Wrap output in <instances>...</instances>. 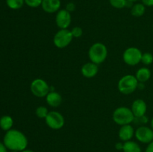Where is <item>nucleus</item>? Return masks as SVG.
<instances>
[{"mask_svg":"<svg viewBox=\"0 0 153 152\" xmlns=\"http://www.w3.org/2000/svg\"><path fill=\"white\" fill-rule=\"evenodd\" d=\"M3 143L7 149L16 151H22L28 146V139L25 134L16 129L6 131L3 138Z\"/></svg>","mask_w":153,"mask_h":152,"instance_id":"f257e3e1","label":"nucleus"},{"mask_svg":"<svg viewBox=\"0 0 153 152\" xmlns=\"http://www.w3.org/2000/svg\"><path fill=\"white\" fill-rule=\"evenodd\" d=\"M88 56L91 62L100 64L104 62L108 56V49L105 45L102 43H96L91 46L88 51Z\"/></svg>","mask_w":153,"mask_h":152,"instance_id":"f03ea898","label":"nucleus"},{"mask_svg":"<svg viewBox=\"0 0 153 152\" xmlns=\"http://www.w3.org/2000/svg\"><path fill=\"white\" fill-rule=\"evenodd\" d=\"M134 116L130 108L126 107H120L117 108L113 113V120L117 125H129L134 122Z\"/></svg>","mask_w":153,"mask_h":152,"instance_id":"7ed1b4c3","label":"nucleus"},{"mask_svg":"<svg viewBox=\"0 0 153 152\" xmlns=\"http://www.w3.org/2000/svg\"><path fill=\"white\" fill-rule=\"evenodd\" d=\"M138 80L135 75H126L120 79L117 87L120 92L124 95H129L134 92L137 89Z\"/></svg>","mask_w":153,"mask_h":152,"instance_id":"20e7f679","label":"nucleus"},{"mask_svg":"<svg viewBox=\"0 0 153 152\" xmlns=\"http://www.w3.org/2000/svg\"><path fill=\"white\" fill-rule=\"evenodd\" d=\"M73 38L71 31L68 29H60L54 36L53 43L58 49H64L71 43Z\"/></svg>","mask_w":153,"mask_h":152,"instance_id":"39448f33","label":"nucleus"},{"mask_svg":"<svg viewBox=\"0 0 153 152\" xmlns=\"http://www.w3.org/2000/svg\"><path fill=\"white\" fill-rule=\"evenodd\" d=\"M31 92L34 95L38 98H43L50 92V86L46 81L40 78L34 79L30 85Z\"/></svg>","mask_w":153,"mask_h":152,"instance_id":"423d86ee","label":"nucleus"},{"mask_svg":"<svg viewBox=\"0 0 153 152\" xmlns=\"http://www.w3.org/2000/svg\"><path fill=\"white\" fill-rule=\"evenodd\" d=\"M142 52L136 47L128 48L123 54V61L128 66H136L141 62Z\"/></svg>","mask_w":153,"mask_h":152,"instance_id":"0eeeda50","label":"nucleus"},{"mask_svg":"<svg viewBox=\"0 0 153 152\" xmlns=\"http://www.w3.org/2000/svg\"><path fill=\"white\" fill-rule=\"evenodd\" d=\"M46 123L51 129L59 130L64 127L65 120L61 113L57 111H50L45 119Z\"/></svg>","mask_w":153,"mask_h":152,"instance_id":"6e6552de","label":"nucleus"},{"mask_svg":"<svg viewBox=\"0 0 153 152\" xmlns=\"http://www.w3.org/2000/svg\"><path fill=\"white\" fill-rule=\"evenodd\" d=\"M134 136L139 142L149 144L153 141V130L146 126H140L134 132Z\"/></svg>","mask_w":153,"mask_h":152,"instance_id":"1a4fd4ad","label":"nucleus"},{"mask_svg":"<svg viewBox=\"0 0 153 152\" xmlns=\"http://www.w3.org/2000/svg\"><path fill=\"white\" fill-rule=\"evenodd\" d=\"M71 14L66 9H61L57 12L55 22L57 26L61 29H67L71 24Z\"/></svg>","mask_w":153,"mask_h":152,"instance_id":"9d476101","label":"nucleus"},{"mask_svg":"<svg viewBox=\"0 0 153 152\" xmlns=\"http://www.w3.org/2000/svg\"><path fill=\"white\" fill-rule=\"evenodd\" d=\"M133 114L135 118H140L145 116L147 110V106L143 99H136L133 101L131 108Z\"/></svg>","mask_w":153,"mask_h":152,"instance_id":"9b49d317","label":"nucleus"},{"mask_svg":"<svg viewBox=\"0 0 153 152\" xmlns=\"http://www.w3.org/2000/svg\"><path fill=\"white\" fill-rule=\"evenodd\" d=\"M61 0H43L41 7L46 13H53L58 12L61 7Z\"/></svg>","mask_w":153,"mask_h":152,"instance_id":"f8f14e48","label":"nucleus"},{"mask_svg":"<svg viewBox=\"0 0 153 152\" xmlns=\"http://www.w3.org/2000/svg\"><path fill=\"white\" fill-rule=\"evenodd\" d=\"M98 65L93 62L86 63L82 66V69H81L82 75L87 78H92V77H95L98 73Z\"/></svg>","mask_w":153,"mask_h":152,"instance_id":"ddd939ff","label":"nucleus"},{"mask_svg":"<svg viewBox=\"0 0 153 152\" xmlns=\"http://www.w3.org/2000/svg\"><path fill=\"white\" fill-rule=\"evenodd\" d=\"M119 138L121 141H123L124 142L127 141H129L132 139L134 135V130L131 125H126L121 126L120 129L119 130Z\"/></svg>","mask_w":153,"mask_h":152,"instance_id":"4468645a","label":"nucleus"},{"mask_svg":"<svg viewBox=\"0 0 153 152\" xmlns=\"http://www.w3.org/2000/svg\"><path fill=\"white\" fill-rule=\"evenodd\" d=\"M46 103L52 107H57L61 105L62 102V97L61 94L55 91H51L46 96Z\"/></svg>","mask_w":153,"mask_h":152,"instance_id":"2eb2a0df","label":"nucleus"},{"mask_svg":"<svg viewBox=\"0 0 153 152\" xmlns=\"http://www.w3.org/2000/svg\"><path fill=\"white\" fill-rule=\"evenodd\" d=\"M136 78L137 79L138 82L140 83H145L149 80L151 77V72L146 67H141L137 71L135 75Z\"/></svg>","mask_w":153,"mask_h":152,"instance_id":"dca6fc26","label":"nucleus"},{"mask_svg":"<svg viewBox=\"0 0 153 152\" xmlns=\"http://www.w3.org/2000/svg\"><path fill=\"white\" fill-rule=\"evenodd\" d=\"M123 152H141V148L137 142L129 140L123 143Z\"/></svg>","mask_w":153,"mask_h":152,"instance_id":"f3484780","label":"nucleus"},{"mask_svg":"<svg viewBox=\"0 0 153 152\" xmlns=\"http://www.w3.org/2000/svg\"><path fill=\"white\" fill-rule=\"evenodd\" d=\"M146 11V6L143 3H137L131 7V14L134 17H140Z\"/></svg>","mask_w":153,"mask_h":152,"instance_id":"a211bd4d","label":"nucleus"},{"mask_svg":"<svg viewBox=\"0 0 153 152\" xmlns=\"http://www.w3.org/2000/svg\"><path fill=\"white\" fill-rule=\"evenodd\" d=\"M13 120L11 116H3L0 118V128L4 131H7L11 129L13 126Z\"/></svg>","mask_w":153,"mask_h":152,"instance_id":"6ab92c4d","label":"nucleus"},{"mask_svg":"<svg viewBox=\"0 0 153 152\" xmlns=\"http://www.w3.org/2000/svg\"><path fill=\"white\" fill-rule=\"evenodd\" d=\"M6 4L10 9L18 10L25 4V0H6Z\"/></svg>","mask_w":153,"mask_h":152,"instance_id":"aec40b11","label":"nucleus"},{"mask_svg":"<svg viewBox=\"0 0 153 152\" xmlns=\"http://www.w3.org/2000/svg\"><path fill=\"white\" fill-rule=\"evenodd\" d=\"M109 2H110L111 5L114 8L122 9L126 7L129 1H128L127 0H109Z\"/></svg>","mask_w":153,"mask_h":152,"instance_id":"412c9836","label":"nucleus"},{"mask_svg":"<svg viewBox=\"0 0 153 152\" xmlns=\"http://www.w3.org/2000/svg\"><path fill=\"white\" fill-rule=\"evenodd\" d=\"M35 113L36 116L40 119H46L49 113V110H48L47 107H44V106H40L36 109Z\"/></svg>","mask_w":153,"mask_h":152,"instance_id":"4be33fe9","label":"nucleus"},{"mask_svg":"<svg viewBox=\"0 0 153 152\" xmlns=\"http://www.w3.org/2000/svg\"><path fill=\"white\" fill-rule=\"evenodd\" d=\"M141 63L145 66H149L153 63V55L149 52H145L142 55Z\"/></svg>","mask_w":153,"mask_h":152,"instance_id":"5701e85b","label":"nucleus"},{"mask_svg":"<svg viewBox=\"0 0 153 152\" xmlns=\"http://www.w3.org/2000/svg\"><path fill=\"white\" fill-rule=\"evenodd\" d=\"M43 0H25V4L30 7H38L41 5Z\"/></svg>","mask_w":153,"mask_h":152,"instance_id":"b1692460","label":"nucleus"},{"mask_svg":"<svg viewBox=\"0 0 153 152\" xmlns=\"http://www.w3.org/2000/svg\"><path fill=\"white\" fill-rule=\"evenodd\" d=\"M71 33L73 34V37L75 38H79V37H82V34H83V30L81 27L76 26L73 28V29L71 30Z\"/></svg>","mask_w":153,"mask_h":152,"instance_id":"393cba45","label":"nucleus"},{"mask_svg":"<svg viewBox=\"0 0 153 152\" xmlns=\"http://www.w3.org/2000/svg\"><path fill=\"white\" fill-rule=\"evenodd\" d=\"M66 10L70 12V13L76 10V4H75V3L72 2V1L67 3V5H66Z\"/></svg>","mask_w":153,"mask_h":152,"instance_id":"a878e982","label":"nucleus"},{"mask_svg":"<svg viewBox=\"0 0 153 152\" xmlns=\"http://www.w3.org/2000/svg\"><path fill=\"white\" fill-rule=\"evenodd\" d=\"M142 3L146 7H152L153 0H141Z\"/></svg>","mask_w":153,"mask_h":152,"instance_id":"bb28decb","label":"nucleus"},{"mask_svg":"<svg viewBox=\"0 0 153 152\" xmlns=\"http://www.w3.org/2000/svg\"><path fill=\"white\" fill-rule=\"evenodd\" d=\"M145 152H153V141H152L150 143L148 144Z\"/></svg>","mask_w":153,"mask_h":152,"instance_id":"cd10ccee","label":"nucleus"},{"mask_svg":"<svg viewBox=\"0 0 153 152\" xmlns=\"http://www.w3.org/2000/svg\"><path fill=\"white\" fill-rule=\"evenodd\" d=\"M115 148H116L117 150L118 151H123V143L122 142H117L115 145Z\"/></svg>","mask_w":153,"mask_h":152,"instance_id":"c85d7f7f","label":"nucleus"},{"mask_svg":"<svg viewBox=\"0 0 153 152\" xmlns=\"http://www.w3.org/2000/svg\"><path fill=\"white\" fill-rule=\"evenodd\" d=\"M7 148L5 147L4 143L0 142V152H7Z\"/></svg>","mask_w":153,"mask_h":152,"instance_id":"c756f323","label":"nucleus"},{"mask_svg":"<svg viewBox=\"0 0 153 152\" xmlns=\"http://www.w3.org/2000/svg\"><path fill=\"white\" fill-rule=\"evenodd\" d=\"M20 152H34V151L32 150H30V149H25V150L22 151Z\"/></svg>","mask_w":153,"mask_h":152,"instance_id":"7c9ffc66","label":"nucleus"},{"mask_svg":"<svg viewBox=\"0 0 153 152\" xmlns=\"http://www.w3.org/2000/svg\"><path fill=\"white\" fill-rule=\"evenodd\" d=\"M150 125H151V128H152V129L153 130V118L152 119V120H151Z\"/></svg>","mask_w":153,"mask_h":152,"instance_id":"2f4dec72","label":"nucleus"},{"mask_svg":"<svg viewBox=\"0 0 153 152\" xmlns=\"http://www.w3.org/2000/svg\"><path fill=\"white\" fill-rule=\"evenodd\" d=\"M127 1H129V2H134V1H137L138 0H127Z\"/></svg>","mask_w":153,"mask_h":152,"instance_id":"473e14b6","label":"nucleus"},{"mask_svg":"<svg viewBox=\"0 0 153 152\" xmlns=\"http://www.w3.org/2000/svg\"><path fill=\"white\" fill-rule=\"evenodd\" d=\"M10 152H19V151H11Z\"/></svg>","mask_w":153,"mask_h":152,"instance_id":"72a5a7b5","label":"nucleus"}]
</instances>
